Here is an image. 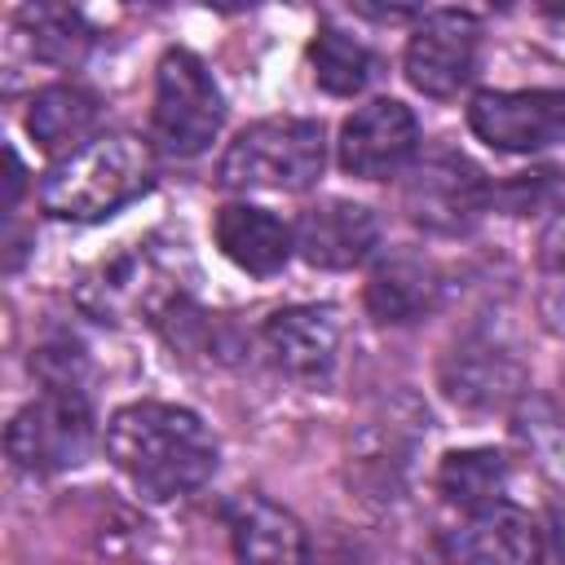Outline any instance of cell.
<instances>
[{"label": "cell", "mask_w": 565, "mask_h": 565, "mask_svg": "<svg viewBox=\"0 0 565 565\" xmlns=\"http://www.w3.org/2000/svg\"><path fill=\"white\" fill-rule=\"evenodd\" d=\"M106 455L146 499L190 494L216 472V437L172 402L119 406L106 424Z\"/></svg>", "instance_id": "obj_1"}, {"label": "cell", "mask_w": 565, "mask_h": 565, "mask_svg": "<svg viewBox=\"0 0 565 565\" xmlns=\"http://www.w3.org/2000/svg\"><path fill=\"white\" fill-rule=\"evenodd\" d=\"M154 177V154L132 132H102L62 154L40 181V207L62 221H102L132 203Z\"/></svg>", "instance_id": "obj_2"}, {"label": "cell", "mask_w": 565, "mask_h": 565, "mask_svg": "<svg viewBox=\"0 0 565 565\" xmlns=\"http://www.w3.org/2000/svg\"><path fill=\"white\" fill-rule=\"evenodd\" d=\"M327 168V132L318 119H260L243 128L225 159H221V185L225 190H309Z\"/></svg>", "instance_id": "obj_3"}, {"label": "cell", "mask_w": 565, "mask_h": 565, "mask_svg": "<svg viewBox=\"0 0 565 565\" xmlns=\"http://www.w3.org/2000/svg\"><path fill=\"white\" fill-rule=\"evenodd\" d=\"M225 124V97L190 49H168L154 75L150 137L172 159H194Z\"/></svg>", "instance_id": "obj_4"}, {"label": "cell", "mask_w": 565, "mask_h": 565, "mask_svg": "<svg viewBox=\"0 0 565 565\" xmlns=\"http://www.w3.org/2000/svg\"><path fill=\"white\" fill-rule=\"evenodd\" d=\"M4 450L26 472H62L84 463L93 450V411L79 388H44L35 402H26L9 433Z\"/></svg>", "instance_id": "obj_5"}, {"label": "cell", "mask_w": 565, "mask_h": 565, "mask_svg": "<svg viewBox=\"0 0 565 565\" xmlns=\"http://www.w3.org/2000/svg\"><path fill=\"white\" fill-rule=\"evenodd\" d=\"M402 207L433 234H468L490 207V181L459 150H433L406 168Z\"/></svg>", "instance_id": "obj_6"}, {"label": "cell", "mask_w": 565, "mask_h": 565, "mask_svg": "<svg viewBox=\"0 0 565 565\" xmlns=\"http://www.w3.org/2000/svg\"><path fill=\"white\" fill-rule=\"evenodd\" d=\"M472 132L508 154H530L565 141V93L561 88H486L468 106Z\"/></svg>", "instance_id": "obj_7"}, {"label": "cell", "mask_w": 565, "mask_h": 565, "mask_svg": "<svg viewBox=\"0 0 565 565\" xmlns=\"http://www.w3.org/2000/svg\"><path fill=\"white\" fill-rule=\"evenodd\" d=\"M477 44H481V26L472 13L463 9L424 13L406 44V62H402L406 79L424 97H455L477 66Z\"/></svg>", "instance_id": "obj_8"}, {"label": "cell", "mask_w": 565, "mask_h": 565, "mask_svg": "<svg viewBox=\"0 0 565 565\" xmlns=\"http://www.w3.org/2000/svg\"><path fill=\"white\" fill-rule=\"evenodd\" d=\"M340 168L362 177V181H380L393 177L402 168H411L415 146H419V124L411 115V106L380 97L366 102L362 110H353L340 128Z\"/></svg>", "instance_id": "obj_9"}, {"label": "cell", "mask_w": 565, "mask_h": 565, "mask_svg": "<svg viewBox=\"0 0 565 565\" xmlns=\"http://www.w3.org/2000/svg\"><path fill=\"white\" fill-rule=\"evenodd\" d=\"M296 252L313 269H353L380 243V221L371 207L349 199H327L300 212L296 221Z\"/></svg>", "instance_id": "obj_10"}, {"label": "cell", "mask_w": 565, "mask_h": 565, "mask_svg": "<svg viewBox=\"0 0 565 565\" xmlns=\"http://www.w3.org/2000/svg\"><path fill=\"white\" fill-rule=\"evenodd\" d=\"M441 552L455 565H539L543 561V530L530 512L512 503H494L472 512L441 539Z\"/></svg>", "instance_id": "obj_11"}, {"label": "cell", "mask_w": 565, "mask_h": 565, "mask_svg": "<svg viewBox=\"0 0 565 565\" xmlns=\"http://www.w3.org/2000/svg\"><path fill=\"white\" fill-rule=\"evenodd\" d=\"M265 353L296 380H322L340 353V313L331 305H291L269 313Z\"/></svg>", "instance_id": "obj_12"}, {"label": "cell", "mask_w": 565, "mask_h": 565, "mask_svg": "<svg viewBox=\"0 0 565 565\" xmlns=\"http://www.w3.org/2000/svg\"><path fill=\"white\" fill-rule=\"evenodd\" d=\"M225 525L238 565H305V530L287 508L243 494L225 508Z\"/></svg>", "instance_id": "obj_13"}, {"label": "cell", "mask_w": 565, "mask_h": 565, "mask_svg": "<svg viewBox=\"0 0 565 565\" xmlns=\"http://www.w3.org/2000/svg\"><path fill=\"white\" fill-rule=\"evenodd\" d=\"M216 243L238 269L260 274V278L278 274L287 265V256L296 252L291 225H282L274 212L252 207V203H230L216 212Z\"/></svg>", "instance_id": "obj_14"}, {"label": "cell", "mask_w": 565, "mask_h": 565, "mask_svg": "<svg viewBox=\"0 0 565 565\" xmlns=\"http://www.w3.org/2000/svg\"><path fill=\"white\" fill-rule=\"evenodd\" d=\"M446 397L463 406H503L521 388V362L494 340H463L441 366Z\"/></svg>", "instance_id": "obj_15"}, {"label": "cell", "mask_w": 565, "mask_h": 565, "mask_svg": "<svg viewBox=\"0 0 565 565\" xmlns=\"http://www.w3.org/2000/svg\"><path fill=\"white\" fill-rule=\"evenodd\" d=\"M93 124H97V102L79 84H49L31 97V110H26V132L53 154L79 150Z\"/></svg>", "instance_id": "obj_16"}, {"label": "cell", "mask_w": 565, "mask_h": 565, "mask_svg": "<svg viewBox=\"0 0 565 565\" xmlns=\"http://www.w3.org/2000/svg\"><path fill=\"white\" fill-rule=\"evenodd\" d=\"M433 300H437V278L415 256H393L366 282V309L380 322H415L419 313L433 309Z\"/></svg>", "instance_id": "obj_17"}, {"label": "cell", "mask_w": 565, "mask_h": 565, "mask_svg": "<svg viewBox=\"0 0 565 565\" xmlns=\"http://www.w3.org/2000/svg\"><path fill=\"white\" fill-rule=\"evenodd\" d=\"M503 481H508V463L494 450H455L441 459L437 468V490L446 503H455L459 512H481L503 503Z\"/></svg>", "instance_id": "obj_18"}, {"label": "cell", "mask_w": 565, "mask_h": 565, "mask_svg": "<svg viewBox=\"0 0 565 565\" xmlns=\"http://www.w3.org/2000/svg\"><path fill=\"white\" fill-rule=\"evenodd\" d=\"M18 22L31 40V53L49 66H79L93 44L88 22L66 4H26L18 9Z\"/></svg>", "instance_id": "obj_19"}, {"label": "cell", "mask_w": 565, "mask_h": 565, "mask_svg": "<svg viewBox=\"0 0 565 565\" xmlns=\"http://www.w3.org/2000/svg\"><path fill=\"white\" fill-rule=\"evenodd\" d=\"M309 62H313V79L331 93V97H353L366 88L375 57L362 40L335 31V26H318L313 44H309Z\"/></svg>", "instance_id": "obj_20"}, {"label": "cell", "mask_w": 565, "mask_h": 565, "mask_svg": "<svg viewBox=\"0 0 565 565\" xmlns=\"http://www.w3.org/2000/svg\"><path fill=\"white\" fill-rule=\"evenodd\" d=\"M539 309L552 331H565V207L552 216L539 247Z\"/></svg>", "instance_id": "obj_21"}, {"label": "cell", "mask_w": 565, "mask_h": 565, "mask_svg": "<svg viewBox=\"0 0 565 565\" xmlns=\"http://www.w3.org/2000/svg\"><path fill=\"white\" fill-rule=\"evenodd\" d=\"M552 543H556V556L565 561V499L552 508Z\"/></svg>", "instance_id": "obj_22"}, {"label": "cell", "mask_w": 565, "mask_h": 565, "mask_svg": "<svg viewBox=\"0 0 565 565\" xmlns=\"http://www.w3.org/2000/svg\"><path fill=\"white\" fill-rule=\"evenodd\" d=\"M18 190H22V163H18V154L9 150V207L18 203Z\"/></svg>", "instance_id": "obj_23"}]
</instances>
